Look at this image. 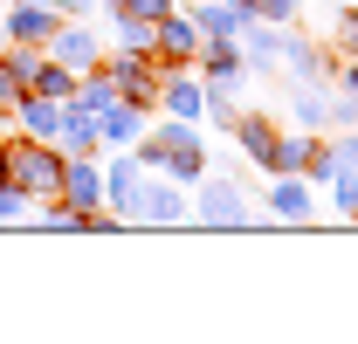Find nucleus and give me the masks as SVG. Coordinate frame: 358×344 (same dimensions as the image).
<instances>
[{"label":"nucleus","instance_id":"obj_19","mask_svg":"<svg viewBox=\"0 0 358 344\" xmlns=\"http://www.w3.org/2000/svg\"><path fill=\"white\" fill-rule=\"evenodd\" d=\"M317 152H324L317 131H282V138H275V172H310Z\"/></svg>","mask_w":358,"mask_h":344},{"label":"nucleus","instance_id":"obj_7","mask_svg":"<svg viewBox=\"0 0 358 344\" xmlns=\"http://www.w3.org/2000/svg\"><path fill=\"white\" fill-rule=\"evenodd\" d=\"M55 200L76 207V214L103 207V166H96V159H62V186H55Z\"/></svg>","mask_w":358,"mask_h":344},{"label":"nucleus","instance_id":"obj_2","mask_svg":"<svg viewBox=\"0 0 358 344\" xmlns=\"http://www.w3.org/2000/svg\"><path fill=\"white\" fill-rule=\"evenodd\" d=\"M138 166L152 172V166H166V179H200V172H207V152H200V138H193V124H186V117H179V124H166V131H152V138H145V131H138Z\"/></svg>","mask_w":358,"mask_h":344},{"label":"nucleus","instance_id":"obj_21","mask_svg":"<svg viewBox=\"0 0 358 344\" xmlns=\"http://www.w3.org/2000/svg\"><path fill=\"white\" fill-rule=\"evenodd\" d=\"M14 220H35V200H28L21 186H7V179H0V227H14Z\"/></svg>","mask_w":358,"mask_h":344},{"label":"nucleus","instance_id":"obj_3","mask_svg":"<svg viewBox=\"0 0 358 344\" xmlns=\"http://www.w3.org/2000/svg\"><path fill=\"white\" fill-rule=\"evenodd\" d=\"M42 48H48V62H62V69H76V76L103 62V35H96L90 21H76V14H62V21H55V35H48Z\"/></svg>","mask_w":358,"mask_h":344},{"label":"nucleus","instance_id":"obj_24","mask_svg":"<svg viewBox=\"0 0 358 344\" xmlns=\"http://www.w3.org/2000/svg\"><path fill=\"white\" fill-rule=\"evenodd\" d=\"M331 200H338V214L358 220V172H338V179H331Z\"/></svg>","mask_w":358,"mask_h":344},{"label":"nucleus","instance_id":"obj_18","mask_svg":"<svg viewBox=\"0 0 358 344\" xmlns=\"http://www.w3.org/2000/svg\"><path fill=\"white\" fill-rule=\"evenodd\" d=\"M200 48H207V76H214L207 89H221V96H227V89L248 83V55H241L234 42H200Z\"/></svg>","mask_w":358,"mask_h":344},{"label":"nucleus","instance_id":"obj_15","mask_svg":"<svg viewBox=\"0 0 358 344\" xmlns=\"http://www.w3.org/2000/svg\"><path fill=\"white\" fill-rule=\"evenodd\" d=\"M193 28H200V42H234V35L248 28V14H241L234 0H200V7H193Z\"/></svg>","mask_w":358,"mask_h":344},{"label":"nucleus","instance_id":"obj_20","mask_svg":"<svg viewBox=\"0 0 358 344\" xmlns=\"http://www.w3.org/2000/svg\"><path fill=\"white\" fill-rule=\"evenodd\" d=\"M159 103H166L173 117H186V124H193V117L207 110V89H200V83H186V76H173V69H166V83H159Z\"/></svg>","mask_w":358,"mask_h":344},{"label":"nucleus","instance_id":"obj_8","mask_svg":"<svg viewBox=\"0 0 358 344\" xmlns=\"http://www.w3.org/2000/svg\"><path fill=\"white\" fill-rule=\"evenodd\" d=\"M55 21H62V14H55L48 0H7V14H0L7 42H35V48H42L48 35H55Z\"/></svg>","mask_w":358,"mask_h":344},{"label":"nucleus","instance_id":"obj_25","mask_svg":"<svg viewBox=\"0 0 358 344\" xmlns=\"http://www.w3.org/2000/svg\"><path fill=\"white\" fill-rule=\"evenodd\" d=\"M14 96H21V89L7 83V69H0V117H14Z\"/></svg>","mask_w":358,"mask_h":344},{"label":"nucleus","instance_id":"obj_14","mask_svg":"<svg viewBox=\"0 0 358 344\" xmlns=\"http://www.w3.org/2000/svg\"><path fill=\"white\" fill-rule=\"evenodd\" d=\"M227 131L241 138V152H248V159H255L262 172H275V138H282V131H275V117H262V110H248V117H234Z\"/></svg>","mask_w":358,"mask_h":344},{"label":"nucleus","instance_id":"obj_28","mask_svg":"<svg viewBox=\"0 0 358 344\" xmlns=\"http://www.w3.org/2000/svg\"><path fill=\"white\" fill-rule=\"evenodd\" d=\"M0 7H7V0H0Z\"/></svg>","mask_w":358,"mask_h":344},{"label":"nucleus","instance_id":"obj_22","mask_svg":"<svg viewBox=\"0 0 358 344\" xmlns=\"http://www.w3.org/2000/svg\"><path fill=\"white\" fill-rule=\"evenodd\" d=\"M331 48H338V62H358V7H352V14H338V28H331Z\"/></svg>","mask_w":358,"mask_h":344},{"label":"nucleus","instance_id":"obj_1","mask_svg":"<svg viewBox=\"0 0 358 344\" xmlns=\"http://www.w3.org/2000/svg\"><path fill=\"white\" fill-rule=\"evenodd\" d=\"M0 179L7 186H21L35 207L42 200H55V186H62V152L48 145V138H0Z\"/></svg>","mask_w":358,"mask_h":344},{"label":"nucleus","instance_id":"obj_6","mask_svg":"<svg viewBox=\"0 0 358 344\" xmlns=\"http://www.w3.org/2000/svg\"><path fill=\"white\" fill-rule=\"evenodd\" d=\"M124 220H145V227H179L186 220V200H179L173 179H138V200Z\"/></svg>","mask_w":358,"mask_h":344},{"label":"nucleus","instance_id":"obj_23","mask_svg":"<svg viewBox=\"0 0 358 344\" xmlns=\"http://www.w3.org/2000/svg\"><path fill=\"white\" fill-rule=\"evenodd\" d=\"M117 14H124V21H152V28H159V21L173 14V0H117Z\"/></svg>","mask_w":358,"mask_h":344},{"label":"nucleus","instance_id":"obj_11","mask_svg":"<svg viewBox=\"0 0 358 344\" xmlns=\"http://www.w3.org/2000/svg\"><path fill=\"white\" fill-rule=\"evenodd\" d=\"M138 179H145V166H138V152L124 145V152H117V159L103 166V207H110L117 220L131 214V200H138Z\"/></svg>","mask_w":358,"mask_h":344},{"label":"nucleus","instance_id":"obj_13","mask_svg":"<svg viewBox=\"0 0 358 344\" xmlns=\"http://www.w3.org/2000/svg\"><path fill=\"white\" fill-rule=\"evenodd\" d=\"M268 179H275V186H268V214L275 220H310V179H303V172H268Z\"/></svg>","mask_w":358,"mask_h":344},{"label":"nucleus","instance_id":"obj_17","mask_svg":"<svg viewBox=\"0 0 358 344\" xmlns=\"http://www.w3.org/2000/svg\"><path fill=\"white\" fill-rule=\"evenodd\" d=\"M193 48H200L193 14H166V21H159V35H152V55H159V62H186Z\"/></svg>","mask_w":358,"mask_h":344},{"label":"nucleus","instance_id":"obj_5","mask_svg":"<svg viewBox=\"0 0 358 344\" xmlns=\"http://www.w3.org/2000/svg\"><path fill=\"white\" fill-rule=\"evenodd\" d=\"M193 220L200 227H255V214H248V200H241L234 179H207L200 200H193Z\"/></svg>","mask_w":358,"mask_h":344},{"label":"nucleus","instance_id":"obj_9","mask_svg":"<svg viewBox=\"0 0 358 344\" xmlns=\"http://www.w3.org/2000/svg\"><path fill=\"white\" fill-rule=\"evenodd\" d=\"M14 117H21L28 138H48V145H55L62 124H69V103H62V96H35V89H21V96H14Z\"/></svg>","mask_w":358,"mask_h":344},{"label":"nucleus","instance_id":"obj_16","mask_svg":"<svg viewBox=\"0 0 358 344\" xmlns=\"http://www.w3.org/2000/svg\"><path fill=\"white\" fill-rule=\"evenodd\" d=\"M55 152H62V159H96V152H103V138H96V110L69 103V124H62V138H55Z\"/></svg>","mask_w":358,"mask_h":344},{"label":"nucleus","instance_id":"obj_27","mask_svg":"<svg viewBox=\"0 0 358 344\" xmlns=\"http://www.w3.org/2000/svg\"><path fill=\"white\" fill-rule=\"evenodd\" d=\"M0 48H7V28H0Z\"/></svg>","mask_w":358,"mask_h":344},{"label":"nucleus","instance_id":"obj_4","mask_svg":"<svg viewBox=\"0 0 358 344\" xmlns=\"http://www.w3.org/2000/svg\"><path fill=\"white\" fill-rule=\"evenodd\" d=\"M110 83H117V96H131L138 110H152L159 103V83H166V62H152V55H131V48H117L110 62Z\"/></svg>","mask_w":358,"mask_h":344},{"label":"nucleus","instance_id":"obj_10","mask_svg":"<svg viewBox=\"0 0 358 344\" xmlns=\"http://www.w3.org/2000/svg\"><path fill=\"white\" fill-rule=\"evenodd\" d=\"M145 117H152V110H138L131 96H110V103L96 110V138H103V152H124V145H138Z\"/></svg>","mask_w":358,"mask_h":344},{"label":"nucleus","instance_id":"obj_29","mask_svg":"<svg viewBox=\"0 0 358 344\" xmlns=\"http://www.w3.org/2000/svg\"><path fill=\"white\" fill-rule=\"evenodd\" d=\"M193 7H200V0H193Z\"/></svg>","mask_w":358,"mask_h":344},{"label":"nucleus","instance_id":"obj_12","mask_svg":"<svg viewBox=\"0 0 358 344\" xmlns=\"http://www.w3.org/2000/svg\"><path fill=\"white\" fill-rule=\"evenodd\" d=\"M234 42H241V55H248V76H262V69L282 62V42H289V35H282V21H248Z\"/></svg>","mask_w":358,"mask_h":344},{"label":"nucleus","instance_id":"obj_26","mask_svg":"<svg viewBox=\"0 0 358 344\" xmlns=\"http://www.w3.org/2000/svg\"><path fill=\"white\" fill-rule=\"evenodd\" d=\"M331 83H345V89L358 96V62H338V76H331Z\"/></svg>","mask_w":358,"mask_h":344}]
</instances>
